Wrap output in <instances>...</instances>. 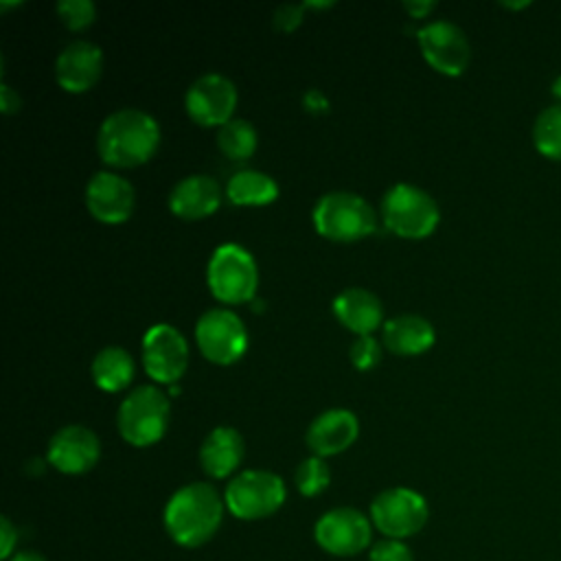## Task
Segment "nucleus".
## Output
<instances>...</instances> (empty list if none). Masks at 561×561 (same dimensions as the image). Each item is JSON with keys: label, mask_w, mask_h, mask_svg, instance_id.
<instances>
[{"label": "nucleus", "mask_w": 561, "mask_h": 561, "mask_svg": "<svg viewBox=\"0 0 561 561\" xmlns=\"http://www.w3.org/2000/svg\"><path fill=\"white\" fill-rule=\"evenodd\" d=\"M226 502L208 482H188L180 486L164 504L162 522L167 535L182 548L208 543L221 522Z\"/></svg>", "instance_id": "f257e3e1"}, {"label": "nucleus", "mask_w": 561, "mask_h": 561, "mask_svg": "<svg viewBox=\"0 0 561 561\" xmlns=\"http://www.w3.org/2000/svg\"><path fill=\"white\" fill-rule=\"evenodd\" d=\"M160 145L158 121L136 107H123L103 118L96 134L99 158L114 169H134L153 158Z\"/></svg>", "instance_id": "f03ea898"}, {"label": "nucleus", "mask_w": 561, "mask_h": 561, "mask_svg": "<svg viewBox=\"0 0 561 561\" xmlns=\"http://www.w3.org/2000/svg\"><path fill=\"white\" fill-rule=\"evenodd\" d=\"M311 221L320 237L335 243L362 241L377 228L373 206L351 191L324 193L311 210Z\"/></svg>", "instance_id": "7ed1b4c3"}, {"label": "nucleus", "mask_w": 561, "mask_h": 561, "mask_svg": "<svg viewBox=\"0 0 561 561\" xmlns=\"http://www.w3.org/2000/svg\"><path fill=\"white\" fill-rule=\"evenodd\" d=\"M171 403L162 388L145 383L134 388L116 412V430L131 447H151L169 430Z\"/></svg>", "instance_id": "20e7f679"}, {"label": "nucleus", "mask_w": 561, "mask_h": 561, "mask_svg": "<svg viewBox=\"0 0 561 561\" xmlns=\"http://www.w3.org/2000/svg\"><path fill=\"white\" fill-rule=\"evenodd\" d=\"M381 219L383 226L401 239H425L436 230L440 210L427 191L399 182L390 186L381 199Z\"/></svg>", "instance_id": "39448f33"}, {"label": "nucleus", "mask_w": 561, "mask_h": 561, "mask_svg": "<svg viewBox=\"0 0 561 561\" xmlns=\"http://www.w3.org/2000/svg\"><path fill=\"white\" fill-rule=\"evenodd\" d=\"M206 283L224 305L250 302L259 289L256 261L239 243H221L208 259Z\"/></svg>", "instance_id": "423d86ee"}, {"label": "nucleus", "mask_w": 561, "mask_h": 561, "mask_svg": "<svg viewBox=\"0 0 561 561\" xmlns=\"http://www.w3.org/2000/svg\"><path fill=\"white\" fill-rule=\"evenodd\" d=\"M287 497L285 482L278 473L270 469H245L237 473L226 491L224 502L226 508L245 522H256L274 515Z\"/></svg>", "instance_id": "0eeeda50"}, {"label": "nucleus", "mask_w": 561, "mask_h": 561, "mask_svg": "<svg viewBox=\"0 0 561 561\" xmlns=\"http://www.w3.org/2000/svg\"><path fill=\"white\" fill-rule=\"evenodd\" d=\"M430 519L427 500L410 486H390L370 502V522L388 539H408Z\"/></svg>", "instance_id": "6e6552de"}, {"label": "nucleus", "mask_w": 561, "mask_h": 561, "mask_svg": "<svg viewBox=\"0 0 561 561\" xmlns=\"http://www.w3.org/2000/svg\"><path fill=\"white\" fill-rule=\"evenodd\" d=\"M195 342L208 362L217 366H230L239 362L248 351V329L234 311L215 307L197 318Z\"/></svg>", "instance_id": "1a4fd4ad"}, {"label": "nucleus", "mask_w": 561, "mask_h": 561, "mask_svg": "<svg viewBox=\"0 0 561 561\" xmlns=\"http://www.w3.org/2000/svg\"><path fill=\"white\" fill-rule=\"evenodd\" d=\"M316 543L333 557H355L370 546L373 522L359 508L337 506L320 515L313 526Z\"/></svg>", "instance_id": "9d476101"}, {"label": "nucleus", "mask_w": 561, "mask_h": 561, "mask_svg": "<svg viewBox=\"0 0 561 561\" xmlns=\"http://www.w3.org/2000/svg\"><path fill=\"white\" fill-rule=\"evenodd\" d=\"M188 366V342L180 329L160 322L142 335V368L156 383H175Z\"/></svg>", "instance_id": "9b49d317"}, {"label": "nucleus", "mask_w": 561, "mask_h": 561, "mask_svg": "<svg viewBox=\"0 0 561 561\" xmlns=\"http://www.w3.org/2000/svg\"><path fill=\"white\" fill-rule=\"evenodd\" d=\"M416 42L423 59L445 77H460L471 59V46L460 26L447 20H436L416 31Z\"/></svg>", "instance_id": "f8f14e48"}, {"label": "nucleus", "mask_w": 561, "mask_h": 561, "mask_svg": "<svg viewBox=\"0 0 561 561\" xmlns=\"http://www.w3.org/2000/svg\"><path fill=\"white\" fill-rule=\"evenodd\" d=\"M184 107L193 123L219 129L232 121L237 107V88L228 77L219 72L202 75L188 85L184 94Z\"/></svg>", "instance_id": "ddd939ff"}, {"label": "nucleus", "mask_w": 561, "mask_h": 561, "mask_svg": "<svg viewBox=\"0 0 561 561\" xmlns=\"http://www.w3.org/2000/svg\"><path fill=\"white\" fill-rule=\"evenodd\" d=\"M101 458V440L85 425H66L57 430L46 447V460L66 476L88 473Z\"/></svg>", "instance_id": "4468645a"}, {"label": "nucleus", "mask_w": 561, "mask_h": 561, "mask_svg": "<svg viewBox=\"0 0 561 561\" xmlns=\"http://www.w3.org/2000/svg\"><path fill=\"white\" fill-rule=\"evenodd\" d=\"M88 213L101 224H123L136 206L131 182L114 171H99L85 184Z\"/></svg>", "instance_id": "2eb2a0df"}, {"label": "nucleus", "mask_w": 561, "mask_h": 561, "mask_svg": "<svg viewBox=\"0 0 561 561\" xmlns=\"http://www.w3.org/2000/svg\"><path fill=\"white\" fill-rule=\"evenodd\" d=\"M103 75V50L88 39H75L55 59V79L64 92L81 94L96 85Z\"/></svg>", "instance_id": "dca6fc26"}, {"label": "nucleus", "mask_w": 561, "mask_h": 561, "mask_svg": "<svg viewBox=\"0 0 561 561\" xmlns=\"http://www.w3.org/2000/svg\"><path fill=\"white\" fill-rule=\"evenodd\" d=\"M359 436V421L346 408H333L318 414L305 434L307 447L313 456L327 458L346 451Z\"/></svg>", "instance_id": "f3484780"}, {"label": "nucleus", "mask_w": 561, "mask_h": 561, "mask_svg": "<svg viewBox=\"0 0 561 561\" xmlns=\"http://www.w3.org/2000/svg\"><path fill=\"white\" fill-rule=\"evenodd\" d=\"M221 204V188L217 180L204 173L182 178L169 193V210L186 221L213 215Z\"/></svg>", "instance_id": "a211bd4d"}, {"label": "nucleus", "mask_w": 561, "mask_h": 561, "mask_svg": "<svg viewBox=\"0 0 561 561\" xmlns=\"http://www.w3.org/2000/svg\"><path fill=\"white\" fill-rule=\"evenodd\" d=\"M333 316L355 335H370L383 327V305L370 289L346 287L333 298Z\"/></svg>", "instance_id": "6ab92c4d"}, {"label": "nucleus", "mask_w": 561, "mask_h": 561, "mask_svg": "<svg viewBox=\"0 0 561 561\" xmlns=\"http://www.w3.org/2000/svg\"><path fill=\"white\" fill-rule=\"evenodd\" d=\"M245 454V443L239 430L219 425L206 434L199 447V465L206 476L221 480L232 476Z\"/></svg>", "instance_id": "aec40b11"}, {"label": "nucleus", "mask_w": 561, "mask_h": 561, "mask_svg": "<svg viewBox=\"0 0 561 561\" xmlns=\"http://www.w3.org/2000/svg\"><path fill=\"white\" fill-rule=\"evenodd\" d=\"M381 340L392 355L412 357L423 355L434 346L436 331L434 324L419 313H399L383 322Z\"/></svg>", "instance_id": "412c9836"}, {"label": "nucleus", "mask_w": 561, "mask_h": 561, "mask_svg": "<svg viewBox=\"0 0 561 561\" xmlns=\"http://www.w3.org/2000/svg\"><path fill=\"white\" fill-rule=\"evenodd\" d=\"M92 381L103 392H121L125 390L136 375L134 357L123 346H103L96 351L92 366Z\"/></svg>", "instance_id": "4be33fe9"}, {"label": "nucleus", "mask_w": 561, "mask_h": 561, "mask_svg": "<svg viewBox=\"0 0 561 561\" xmlns=\"http://www.w3.org/2000/svg\"><path fill=\"white\" fill-rule=\"evenodd\" d=\"M226 195L237 206H267L278 197V184L263 171L243 169L228 180Z\"/></svg>", "instance_id": "5701e85b"}, {"label": "nucleus", "mask_w": 561, "mask_h": 561, "mask_svg": "<svg viewBox=\"0 0 561 561\" xmlns=\"http://www.w3.org/2000/svg\"><path fill=\"white\" fill-rule=\"evenodd\" d=\"M256 129L245 118H232L217 129V147L230 160H248L256 151Z\"/></svg>", "instance_id": "b1692460"}, {"label": "nucleus", "mask_w": 561, "mask_h": 561, "mask_svg": "<svg viewBox=\"0 0 561 561\" xmlns=\"http://www.w3.org/2000/svg\"><path fill=\"white\" fill-rule=\"evenodd\" d=\"M533 140L541 156L561 160V103L548 105L539 112L533 127Z\"/></svg>", "instance_id": "393cba45"}, {"label": "nucleus", "mask_w": 561, "mask_h": 561, "mask_svg": "<svg viewBox=\"0 0 561 561\" xmlns=\"http://www.w3.org/2000/svg\"><path fill=\"white\" fill-rule=\"evenodd\" d=\"M294 482H296V489L300 491V495L316 497L322 491H327V486L331 484V469L324 458L309 456L296 467Z\"/></svg>", "instance_id": "a878e982"}, {"label": "nucleus", "mask_w": 561, "mask_h": 561, "mask_svg": "<svg viewBox=\"0 0 561 561\" xmlns=\"http://www.w3.org/2000/svg\"><path fill=\"white\" fill-rule=\"evenodd\" d=\"M57 15L68 31H85L96 20V7L90 0H61Z\"/></svg>", "instance_id": "bb28decb"}, {"label": "nucleus", "mask_w": 561, "mask_h": 561, "mask_svg": "<svg viewBox=\"0 0 561 561\" xmlns=\"http://www.w3.org/2000/svg\"><path fill=\"white\" fill-rule=\"evenodd\" d=\"M348 359L357 370H373L381 362V344L373 335H357L348 348Z\"/></svg>", "instance_id": "cd10ccee"}, {"label": "nucleus", "mask_w": 561, "mask_h": 561, "mask_svg": "<svg viewBox=\"0 0 561 561\" xmlns=\"http://www.w3.org/2000/svg\"><path fill=\"white\" fill-rule=\"evenodd\" d=\"M368 561H414V554L405 541L386 537L370 548Z\"/></svg>", "instance_id": "c85d7f7f"}, {"label": "nucleus", "mask_w": 561, "mask_h": 561, "mask_svg": "<svg viewBox=\"0 0 561 561\" xmlns=\"http://www.w3.org/2000/svg\"><path fill=\"white\" fill-rule=\"evenodd\" d=\"M307 4H280L274 11V28L280 33H291L294 28L300 26L302 22V13H305Z\"/></svg>", "instance_id": "c756f323"}, {"label": "nucleus", "mask_w": 561, "mask_h": 561, "mask_svg": "<svg viewBox=\"0 0 561 561\" xmlns=\"http://www.w3.org/2000/svg\"><path fill=\"white\" fill-rule=\"evenodd\" d=\"M0 539H2V552L0 557L4 561H9L13 554H15V543H18V528L13 526V522L2 515L0 517Z\"/></svg>", "instance_id": "7c9ffc66"}, {"label": "nucleus", "mask_w": 561, "mask_h": 561, "mask_svg": "<svg viewBox=\"0 0 561 561\" xmlns=\"http://www.w3.org/2000/svg\"><path fill=\"white\" fill-rule=\"evenodd\" d=\"M0 107L4 114H13L20 110V96L7 83H2L0 88Z\"/></svg>", "instance_id": "2f4dec72"}, {"label": "nucleus", "mask_w": 561, "mask_h": 561, "mask_svg": "<svg viewBox=\"0 0 561 561\" xmlns=\"http://www.w3.org/2000/svg\"><path fill=\"white\" fill-rule=\"evenodd\" d=\"M305 105H307L309 112H316V114L324 112L329 107V103H327V99H324V94L320 90H309L305 94Z\"/></svg>", "instance_id": "473e14b6"}, {"label": "nucleus", "mask_w": 561, "mask_h": 561, "mask_svg": "<svg viewBox=\"0 0 561 561\" xmlns=\"http://www.w3.org/2000/svg\"><path fill=\"white\" fill-rule=\"evenodd\" d=\"M434 2H427V0H414V2H403V9L410 13V18H425L427 13L434 11Z\"/></svg>", "instance_id": "72a5a7b5"}, {"label": "nucleus", "mask_w": 561, "mask_h": 561, "mask_svg": "<svg viewBox=\"0 0 561 561\" xmlns=\"http://www.w3.org/2000/svg\"><path fill=\"white\" fill-rule=\"evenodd\" d=\"M9 561H48V559L37 550H18Z\"/></svg>", "instance_id": "f704fd0d"}, {"label": "nucleus", "mask_w": 561, "mask_h": 561, "mask_svg": "<svg viewBox=\"0 0 561 561\" xmlns=\"http://www.w3.org/2000/svg\"><path fill=\"white\" fill-rule=\"evenodd\" d=\"M550 92L561 101V75L552 81V85H550Z\"/></svg>", "instance_id": "c9c22d12"}, {"label": "nucleus", "mask_w": 561, "mask_h": 561, "mask_svg": "<svg viewBox=\"0 0 561 561\" xmlns=\"http://www.w3.org/2000/svg\"><path fill=\"white\" fill-rule=\"evenodd\" d=\"M506 9H524V7H528L530 2H502Z\"/></svg>", "instance_id": "e433bc0d"}]
</instances>
